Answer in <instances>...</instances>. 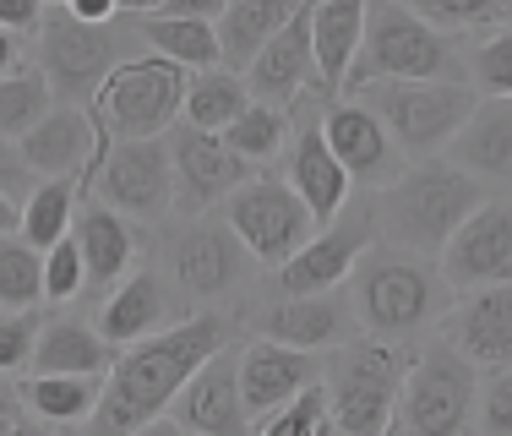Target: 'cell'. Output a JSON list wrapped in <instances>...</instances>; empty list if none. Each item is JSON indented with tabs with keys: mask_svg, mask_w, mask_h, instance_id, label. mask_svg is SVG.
Instances as JSON below:
<instances>
[{
	"mask_svg": "<svg viewBox=\"0 0 512 436\" xmlns=\"http://www.w3.org/2000/svg\"><path fill=\"white\" fill-rule=\"evenodd\" d=\"M224 344H229V322L218 311H197V317L158 327L153 338L120 349L104 377L99 409L82 426V436H131L148 420H164L169 404L180 398V387L197 377Z\"/></svg>",
	"mask_w": 512,
	"mask_h": 436,
	"instance_id": "cell-1",
	"label": "cell"
},
{
	"mask_svg": "<svg viewBox=\"0 0 512 436\" xmlns=\"http://www.w3.org/2000/svg\"><path fill=\"white\" fill-rule=\"evenodd\" d=\"M491 202V191L480 180H469L463 169H453L447 159L431 164H409L382 197L376 208V240L398 246L409 257H442V246L463 229V218H474Z\"/></svg>",
	"mask_w": 512,
	"mask_h": 436,
	"instance_id": "cell-2",
	"label": "cell"
},
{
	"mask_svg": "<svg viewBox=\"0 0 512 436\" xmlns=\"http://www.w3.org/2000/svg\"><path fill=\"white\" fill-rule=\"evenodd\" d=\"M442 278L425 257H409L398 246L376 240L360 257V268L349 273V311H355L360 338L376 344H404L409 333L431 327L442 317Z\"/></svg>",
	"mask_w": 512,
	"mask_h": 436,
	"instance_id": "cell-3",
	"label": "cell"
},
{
	"mask_svg": "<svg viewBox=\"0 0 512 436\" xmlns=\"http://www.w3.org/2000/svg\"><path fill=\"white\" fill-rule=\"evenodd\" d=\"M371 82H469V77H463V55L453 50V39H442L431 22H420L398 0H376V6H365L360 55L349 66L344 93H360Z\"/></svg>",
	"mask_w": 512,
	"mask_h": 436,
	"instance_id": "cell-4",
	"label": "cell"
},
{
	"mask_svg": "<svg viewBox=\"0 0 512 436\" xmlns=\"http://www.w3.org/2000/svg\"><path fill=\"white\" fill-rule=\"evenodd\" d=\"M344 99L371 109L404 164H431L469 126L480 93L469 82H371V88L344 93Z\"/></svg>",
	"mask_w": 512,
	"mask_h": 436,
	"instance_id": "cell-5",
	"label": "cell"
},
{
	"mask_svg": "<svg viewBox=\"0 0 512 436\" xmlns=\"http://www.w3.org/2000/svg\"><path fill=\"white\" fill-rule=\"evenodd\" d=\"M409 349L349 338L322 355V393L338 436H393L398 393H404Z\"/></svg>",
	"mask_w": 512,
	"mask_h": 436,
	"instance_id": "cell-6",
	"label": "cell"
},
{
	"mask_svg": "<svg viewBox=\"0 0 512 436\" xmlns=\"http://www.w3.org/2000/svg\"><path fill=\"white\" fill-rule=\"evenodd\" d=\"M186 71L158 55H131L115 60L109 77L93 93L88 115L109 131V142H158L175 131L180 104H186Z\"/></svg>",
	"mask_w": 512,
	"mask_h": 436,
	"instance_id": "cell-7",
	"label": "cell"
},
{
	"mask_svg": "<svg viewBox=\"0 0 512 436\" xmlns=\"http://www.w3.org/2000/svg\"><path fill=\"white\" fill-rule=\"evenodd\" d=\"M474 387H480V371L469 360H458L442 338H431L404 371V393H398L393 426L404 436H469Z\"/></svg>",
	"mask_w": 512,
	"mask_h": 436,
	"instance_id": "cell-8",
	"label": "cell"
},
{
	"mask_svg": "<svg viewBox=\"0 0 512 436\" xmlns=\"http://www.w3.org/2000/svg\"><path fill=\"white\" fill-rule=\"evenodd\" d=\"M376 246V208L371 202H349L333 224H322L284 268L273 273L278 300H300V295H333L349 284V273L360 268V257Z\"/></svg>",
	"mask_w": 512,
	"mask_h": 436,
	"instance_id": "cell-9",
	"label": "cell"
},
{
	"mask_svg": "<svg viewBox=\"0 0 512 436\" xmlns=\"http://www.w3.org/2000/svg\"><path fill=\"white\" fill-rule=\"evenodd\" d=\"M224 224H229V235L246 246V257L262 262V268H273V273L316 235V224H311V213L300 208V197L273 175L246 180V186L224 202Z\"/></svg>",
	"mask_w": 512,
	"mask_h": 436,
	"instance_id": "cell-10",
	"label": "cell"
},
{
	"mask_svg": "<svg viewBox=\"0 0 512 436\" xmlns=\"http://www.w3.org/2000/svg\"><path fill=\"white\" fill-rule=\"evenodd\" d=\"M82 202H99L115 218H142V224H158V218L175 213V180H169V148L158 142H115L104 153V164L93 169Z\"/></svg>",
	"mask_w": 512,
	"mask_h": 436,
	"instance_id": "cell-11",
	"label": "cell"
},
{
	"mask_svg": "<svg viewBox=\"0 0 512 436\" xmlns=\"http://www.w3.org/2000/svg\"><path fill=\"white\" fill-rule=\"evenodd\" d=\"M115 66V33L109 28H82L71 22L66 6H44V22H39V77L50 82V93L66 109H82L93 104L99 82L109 77Z\"/></svg>",
	"mask_w": 512,
	"mask_h": 436,
	"instance_id": "cell-12",
	"label": "cell"
},
{
	"mask_svg": "<svg viewBox=\"0 0 512 436\" xmlns=\"http://www.w3.org/2000/svg\"><path fill=\"white\" fill-rule=\"evenodd\" d=\"M164 262H169V284L186 300H224L251 273L246 246L229 235L224 218H191L186 229H175Z\"/></svg>",
	"mask_w": 512,
	"mask_h": 436,
	"instance_id": "cell-13",
	"label": "cell"
},
{
	"mask_svg": "<svg viewBox=\"0 0 512 436\" xmlns=\"http://www.w3.org/2000/svg\"><path fill=\"white\" fill-rule=\"evenodd\" d=\"M442 289L453 295H474V289H502L512 284V202L491 197L474 218H463V229L442 246Z\"/></svg>",
	"mask_w": 512,
	"mask_h": 436,
	"instance_id": "cell-14",
	"label": "cell"
},
{
	"mask_svg": "<svg viewBox=\"0 0 512 436\" xmlns=\"http://www.w3.org/2000/svg\"><path fill=\"white\" fill-rule=\"evenodd\" d=\"M164 148H169V180H175V213L186 218V224L202 218L213 202H229L251 180V164H240L235 153L224 148V137L175 126L164 137Z\"/></svg>",
	"mask_w": 512,
	"mask_h": 436,
	"instance_id": "cell-15",
	"label": "cell"
},
{
	"mask_svg": "<svg viewBox=\"0 0 512 436\" xmlns=\"http://www.w3.org/2000/svg\"><path fill=\"white\" fill-rule=\"evenodd\" d=\"M322 142L327 153L338 159V169L349 175V186H371V191H387L398 175H404V159L398 148L387 142V131L376 126V115L355 99H333L322 115Z\"/></svg>",
	"mask_w": 512,
	"mask_h": 436,
	"instance_id": "cell-16",
	"label": "cell"
},
{
	"mask_svg": "<svg viewBox=\"0 0 512 436\" xmlns=\"http://www.w3.org/2000/svg\"><path fill=\"white\" fill-rule=\"evenodd\" d=\"M436 338L458 360H469L480 377L485 371H512V284L463 295L453 311H442Z\"/></svg>",
	"mask_w": 512,
	"mask_h": 436,
	"instance_id": "cell-17",
	"label": "cell"
},
{
	"mask_svg": "<svg viewBox=\"0 0 512 436\" xmlns=\"http://www.w3.org/2000/svg\"><path fill=\"white\" fill-rule=\"evenodd\" d=\"M246 93L251 104H267L278 115L300 104V93L316 82V60H311V6H295V17L262 44V55L246 66Z\"/></svg>",
	"mask_w": 512,
	"mask_h": 436,
	"instance_id": "cell-18",
	"label": "cell"
},
{
	"mask_svg": "<svg viewBox=\"0 0 512 436\" xmlns=\"http://www.w3.org/2000/svg\"><path fill=\"white\" fill-rule=\"evenodd\" d=\"M235 360H240V349L224 344L197 377L180 387L175 404H169V420L186 436H251V415H246V404H240Z\"/></svg>",
	"mask_w": 512,
	"mask_h": 436,
	"instance_id": "cell-19",
	"label": "cell"
},
{
	"mask_svg": "<svg viewBox=\"0 0 512 436\" xmlns=\"http://www.w3.org/2000/svg\"><path fill=\"white\" fill-rule=\"evenodd\" d=\"M235 377H240V404H246L256 431V420H267L273 409H284L289 398H300L306 387L322 382V355H300V349L251 338V344H240Z\"/></svg>",
	"mask_w": 512,
	"mask_h": 436,
	"instance_id": "cell-20",
	"label": "cell"
},
{
	"mask_svg": "<svg viewBox=\"0 0 512 436\" xmlns=\"http://www.w3.org/2000/svg\"><path fill=\"white\" fill-rule=\"evenodd\" d=\"M256 338L300 349V355H327V349L355 338V311H349L344 289H333V295L273 300V306H262V317H256Z\"/></svg>",
	"mask_w": 512,
	"mask_h": 436,
	"instance_id": "cell-21",
	"label": "cell"
},
{
	"mask_svg": "<svg viewBox=\"0 0 512 436\" xmlns=\"http://www.w3.org/2000/svg\"><path fill=\"white\" fill-rule=\"evenodd\" d=\"M453 169L469 180H480L485 191H502L512 202V99H480L469 115V126L453 137V148L442 153Z\"/></svg>",
	"mask_w": 512,
	"mask_h": 436,
	"instance_id": "cell-22",
	"label": "cell"
},
{
	"mask_svg": "<svg viewBox=\"0 0 512 436\" xmlns=\"http://www.w3.org/2000/svg\"><path fill=\"white\" fill-rule=\"evenodd\" d=\"M93 148H99V120H93L88 109H66V104H55L50 115L17 142V153L28 169H39L44 180H77V191L93 169Z\"/></svg>",
	"mask_w": 512,
	"mask_h": 436,
	"instance_id": "cell-23",
	"label": "cell"
},
{
	"mask_svg": "<svg viewBox=\"0 0 512 436\" xmlns=\"http://www.w3.org/2000/svg\"><path fill=\"white\" fill-rule=\"evenodd\" d=\"M71 246H77L82 257V273H88V289H115L120 278L131 273V262H137V229L126 224V218H115L109 208L99 202H77V213H71Z\"/></svg>",
	"mask_w": 512,
	"mask_h": 436,
	"instance_id": "cell-24",
	"label": "cell"
},
{
	"mask_svg": "<svg viewBox=\"0 0 512 436\" xmlns=\"http://www.w3.org/2000/svg\"><path fill=\"white\" fill-rule=\"evenodd\" d=\"M289 191L300 197V208L311 213V224H333L338 213L349 208V175L338 169V159L327 153L322 126H300L295 142H289Z\"/></svg>",
	"mask_w": 512,
	"mask_h": 436,
	"instance_id": "cell-25",
	"label": "cell"
},
{
	"mask_svg": "<svg viewBox=\"0 0 512 436\" xmlns=\"http://www.w3.org/2000/svg\"><path fill=\"white\" fill-rule=\"evenodd\" d=\"M164 278H158L153 268H131L126 278H120L115 289H109V300L99 306V327L93 333L104 338L109 349H131L142 344V338L158 333V322H164Z\"/></svg>",
	"mask_w": 512,
	"mask_h": 436,
	"instance_id": "cell-26",
	"label": "cell"
},
{
	"mask_svg": "<svg viewBox=\"0 0 512 436\" xmlns=\"http://www.w3.org/2000/svg\"><path fill=\"white\" fill-rule=\"evenodd\" d=\"M360 33H365V0H322L311 6V60H316V88L322 93H344L349 66L360 55Z\"/></svg>",
	"mask_w": 512,
	"mask_h": 436,
	"instance_id": "cell-27",
	"label": "cell"
},
{
	"mask_svg": "<svg viewBox=\"0 0 512 436\" xmlns=\"http://www.w3.org/2000/svg\"><path fill=\"white\" fill-rule=\"evenodd\" d=\"M109 366H115V349L77 317L44 322L39 344H33V360H28L33 377H93V382H104Z\"/></svg>",
	"mask_w": 512,
	"mask_h": 436,
	"instance_id": "cell-28",
	"label": "cell"
},
{
	"mask_svg": "<svg viewBox=\"0 0 512 436\" xmlns=\"http://www.w3.org/2000/svg\"><path fill=\"white\" fill-rule=\"evenodd\" d=\"M289 17H295V0H224V11H218V22H213L218 71L240 77Z\"/></svg>",
	"mask_w": 512,
	"mask_h": 436,
	"instance_id": "cell-29",
	"label": "cell"
},
{
	"mask_svg": "<svg viewBox=\"0 0 512 436\" xmlns=\"http://www.w3.org/2000/svg\"><path fill=\"white\" fill-rule=\"evenodd\" d=\"M137 22V33L153 44L148 55L180 66L186 77L218 71V44H213V22H180V17H158V11H126Z\"/></svg>",
	"mask_w": 512,
	"mask_h": 436,
	"instance_id": "cell-30",
	"label": "cell"
},
{
	"mask_svg": "<svg viewBox=\"0 0 512 436\" xmlns=\"http://www.w3.org/2000/svg\"><path fill=\"white\" fill-rule=\"evenodd\" d=\"M99 393L104 382L93 377H28L22 382V404H28L33 420H44V426H88L93 409H99Z\"/></svg>",
	"mask_w": 512,
	"mask_h": 436,
	"instance_id": "cell-31",
	"label": "cell"
},
{
	"mask_svg": "<svg viewBox=\"0 0 512 436\" xmlns=\"http://www.w3.org/2000/svg\"><path fill=\"white\" fill-rule=\"evenodd\" d=\"M246 104H251V93H246L240 77H229V71H202V77L186 82V104H180V115H186L191 131L224 137V131L246 115Z\"/></svg>",
	"mask_w": 512,
	"mask_h": 436,
	"instance_id": "cell-32",
	"label": "cell"
},
{
	"mask_svg": "<svg viewBox=\"0 0 512 436\" xmlns=\"http://www.w3.org/2000/svg\"><path fill=\"white\" fill-rule=\"evenodd\" d=\"M71 213H77V180H39L17 213V235L44 257L50 246H60L71 235Z\"/></svg>",
	"mask_w": 512,
	"mask_h": 436,
	"instance_id": "cell-33",
	"label": "cell"
},
{
	"mask_svg": "<svg viewBox=\"0 0 512 436\" xmlns=\"http://www.w3.org/2000/svg\"><path fill=\"white\" fill-rule=\"evenodd\" d=\"M409 11L420 22H431L442 39H458V33L485 39L496 28H512V0H414Z\"/></svg>",
	"mask_w": 512,
	"mask_h": 436,
	"instance_id": "cell-34",
	"label": "cell"
},
{
	"mask_svg": "<svg viewBox=\"0 0 512 436\" xmlns=\"http://www.w3.org/2000/svg\"><path fill=\"white\" fill-rule=\"evenodd\" d=\"M50 109H55V93L33 66H17L11 77H0V137L6 142H22Z\"/></svg>",
	"mask_w": 512,
	"mask_h": 436,
	"instance_id": "cell-35",
	"label": "cell"
},
{
	"mask_svg": "<svg viewBox=\"0 0 512 436\" xmlns=\"http://www.w3.org/2000/svg\"><path fill=\"white\" fill-rule=\"evenodd\" d=\"M44 300V257L22 235H0V306L39 311Z\"/></svg>",
	"mask_w": 512,
	"mask_h": 436,
	"instance_id": "cell-36",
	"label": "cell"
},
{
	"mask_svg": "<svg viewBox=\"0 0 512 436\" xmlns=\"http://www.w3.org/2000/svg\"><path fill=\"white\" fill-rule=\"evenodd\" d=\"M284 142H289V115H278V109H267V104H246V115L224 131V148L235 153L240 164L278 159Z\"/></svg>",
	"mask_w": 512,
	"mask_h": 436,
	"instance_id": "cell-37",
	"label": "cell"
},
{
	"mask_svg": "<svg viewBox=\"0 0 512 436\" xmlns=\"http://www.w3.org/2000/svg\"><path fill=\"white\" fill-rule=\"evenodd\" d=\"M463 77L480 99H512V28H496L485 39H474Z\"/></svg>",
	"mask_w": 512,
	"mask_h": 436,
	"instance_id": "cell-38",
	"label": "cell"
},
{
	"mask_svg": "<svg viewBox=\"0 0 512 436\" xmlns=\"http://www.w3.org/2000/svg\"><path fill=\"white\" fill-rule=\"evenodd\" d=\"M251 436H338V431H333V415H327L322 382L306 387L300 398H289L284 409H273L267 420H256Z\"/></svg>",
	"mask_w": 512,
	"mask_h": 436,
	"instance_id": "cell-39",
	"label": "cell"
},
{
	"mask_svg": "<svg viewBox=\"0 0 512 436\" xmlns=\"http://www.w3.org/2000/svg\"><path fill=\"white\" fill-rule=\"evenodd\" d=\"M474 431L512 436V371H485L474 387Z\"/></svg>",
	"mask_w": 512,
	"mask_h": 436,
	"instance_id": "cell-40",
	"label": "cell"
},
{
	"mask_svg": "<svg viewBox=\"0 0 512 436\" xmlns=\"http://www.w3.org/2000/svg\"><path fill=\"white\" fill-rule=\"evenodd\" d=\"M39 311H0V377L28 371L33 344H39Z\"/></svg>",
	"mask_w": 512,
	"mask_h": 436,
	"instance_id": "cell-41",
	"label": "cell"
},
{
	"mask_svg": "<svg viewBox=\"0 0 512 436\" xmlns=\"http://www.w3.org/2000/svg\"><path fill=\"white\" fill-rule=\"evenodd\" d=\"M82 289H88V273H82V257L77 246H71V235L60 240V246L44 251V300H77Z\"/></svg>",
	"mask_w": 512,
	"mask_h": 436,
	"instance_id": "cell-42",
	"label": "cell"
},
{
	"mask_svg": "<svg viewBox=\"0 0 512 436\" xmlns=\"http://www.w3.org/2000/svg\"><path fill=\"white\" fill-rule=\"evenodd\" d=\"M39 22H44V6L39 0H0V33L11 39H39Z\"/></svg>",
	"mask_w": 512,
	"mask_h": 436,
	"instance_id": "cell-43",
	"label": "cell"
},
{
	"mask_svg": "<svg viewBox=\"0 0 512 436\" xmlns=\"http://www.w3.org/2000/svg\"><path fill=\"white\" fill-rule=\"evenodd\" d=\"M39 186V180H28V164H22V153H17V142H6L0 137V197L6 202H28V191Z\"/></svg>",
	"mask_w": 512,
	"mask_h": 436,
	"instance_id": "cell-44",
	"label": "cell"
},
{
	"mask_svg": "<svg viewBox=\"0 0 512 436\" xmlns=\"http://www.w3.org/2000/svg\"><path fill=\"white\" fill-rule=\"evenodd\" d=\"M17 431H33L28 404H22V382L0 377V436H17Z\"/></svg>",
	"mask_w": 512,
	"mask_h": 436,
	"instance_id": "cell-45",
	"label": "cell"
},
{
	"mask_svg": "<svg viewBox=\"0 0 512 436\" xmlns=\"http://www.w3.org/2000/svg\"><path fill=\"white\" fill-rule=\"evenodd\" d=\"M71 22H82V28H115L120 22V0H71Z\"/></svg>",
	"mask_w": 512,
	"mask_h": 436,
	"instance_id": "cell-46",
	"label": "cell"
},
{
	"mask_svg": "<svg viewBox=\"0 0 512 436\" xmlns=\"http://www.w3.org/2000/svg\"><path fill=\"white\" fill-rule=\"evenodd\" d=\"M17 66H22V44L11 33H0V77H11Z\"/></svg>",
	"mask_w": 512,
	"mask_h": 436,
	"instance_id": "cell-47",
	"label": "cell"
},
{
	"mask_svg": "<svg viewBox=\"0 0 512 436\" xmlns=\"http://www.w3.org/2000/svg\"><path fill=\"white\" fill-rule=\"evenodd\" d=\"M131 436H186V431H180L175 420L164 415V420H148V426H142V431H131Z\"/></svg>",
	"mask_w": 512,
	"mask_h": 436,
	"instance_id": "cell-48",
	"label": "cell"
},
{
	"mask_svg": "<svg viewBox=\"0 0 512 436\" xmlns=\"http://www.w3.org/2000/svg\"><path fill=\"white\" fill-rule=\"evenodd\" d=\"M0 235H17V202L0 197Z\"/></svg>",
	"mask_w": 512,
	"mask_h": 436,
	"instance_id": "cell-49",
	"label": "cell"
},
{
	"mask_svg": "<svg viewBox=\"0 0 512 436\" xmlns=\"http://www.w3.org/2000/svg\"><path fill=\"white\" fill-rule=\"evenodd\" d=\"M17 436H44V431H39V426H33V431H17Z\"/></svg>",
	"mask_w": 512,
	"mask_h": 436,
	"instance_id": "cell-50",
	"label": "cell"
}]
</instances>
